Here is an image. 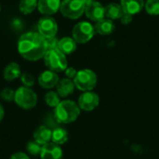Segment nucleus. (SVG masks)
<instances>
[{
    "instance_id": "obj_25",
    "label": "nucleus",
    "mask_w": 159,
    "mask_h": 159,
    "mask_svg": "<svg viewBox=\"0 0 159 159\" xmlns=\"http://www.w3.org/2000/svg\"><path fill=\"white\" fill-rule=\"evenodd\" d=\"M42 146L43 145L37 143L35 141H32V142H29L27 143L26 150L32 156H40V153H41V150H42Z\"/></svg>"
},
{
    "instance_id": "obj_28",
    "label": "nucleus",
    "mask_w": 159,
    "mask_h": 159,
    "mask_svg": "<svg viewBox=\"0 0 159 159\" xmlns=\"http://www.w3.org/2000/svg\"><path fill=\"white\" fill-rule=\"evenodd\" d=\"M46 43H47V48H48V50H49V49H58L59 40L55 36L50 37V38H47L46 39Z\"/></svg>"
},
{
    "instance_id": "obj_30",
    "label": "nucleus",
    "mask_w": 159,
    "mask_h": 159,
    "mask_svg": "<svg viewBox=\"0 0 159 159\" xmlns=\"http://www.w3.org/2000/svg\"><path fill=\"white\" fill-rule=\"evenodd\" d=\"M132 19H133V16L127 14V13H124L122 15V17L120 18V20L123 24H129L132 21Z\"/></svg>"
},
{
    "instance_id": "obj_31",
    "label": "nucleus",
    "mask_w": 159,
    "mask_h": 159,
    "mask_svg": "<svg viewBox=\"0 0 159 159\" xmlns=\"http://www.w3.org/2000/svg\"><path fill=\"white\" fill-rule=\"evenodd\" d=\"M10 159H30L28 155H26L25 153H22V152H17L15 154H13L11 156Z\"/></svg>"
},
{
    "instance_id": "obj_3",
    "label": "nucleus",
    "mask_w": 159,
    "mask_h": 159,
    "mask_svg": "<svg viewBox=\"0 0 159 159\" xmlns=\"http://www.w3.org/2000/svg\"><path fill=\"white\" fill-rule=\"evenodd\" d=\"M44 61L48 69L55 73L65 71L68 64L66 56L59 49L48 50L44 56Z\"/></svg>"
},
{
    "instance_id": "obj_2",
    "label": "nucleus",
    "mask_w": 159,
    "mask_h": 159,
    "mask_svg": "<svg viewBox=\"0 0 159 159\" xmlns=\"http://www.w3.org/2000/svg\"><path fill=\"white\" fill-rule=\"evenodd\" d=\"M80 110L78 104L74 101H61L54 109V116L59 123L69 124L75 122L78 118Z\"/></svg>"
},
{
    "instance_id": "obj_21",
    "label": "nucleus",
    "mask_w": 159,
    "mask_h": 159,
    "mask_svg": "<svg viewBox=\"0 0 159 159\" xmlns=\"http://www.w3.org/2000/svg\"><path fill=\"white\" fill-rule=\"evenodd\" d=\"M68 141V132L66 129L62 128H57L54 130H52V136H51V142L61 145L64 144Z\"/></svg>"
},
{
    "instance_id": "obj_5",
    "label": "nucleus",
    "mask_w": 159,
    "mask_h": 159,
    "mask_svg": "<svg viewBox=\"0 0 159 159\" xmlns=\"http://www.w3.org/2000/svg\"><path fill=\"white\" fill-rule=\"evenodd\" d=\"M74 83L75 88L81 91H91L97 85V75L92 70L82 69L77 71Z\"/></svg>"
},
{
    "instance_id": "obj_29",
    "label": "nucleus",
    "mask_w": 159,
    "mask_h": 159,
    "mask_svg": "<svg viewBox=\"0 0 159 159\" xmlns=\"http://www.w3.org/2000/svg\"><path fill=\"white\" fill-rule=\"evenodd\" d=\"M77 71L74 68V67H67L65 70V75L67 76V78L74 80L75 77L76 76Z\"/></svg>"
},
{
    "instance_id": "obj_12",
    "label": "nucleus",
    "mask_w": 159,
    "mask_h": 159,
    "mask_svg": "<svg viewBox=\"0 0 159 159\" xmlns=\"http://www.w3.org/2000/svg\"><path fill=\"white\" fill-rule=\"evenodd\" d=\"M59 81L60 79L57 73L50 70L44 71L38 76V84L40 85V87L46 89H50L52 88H55L59 83Z\"/></svg>"
},
{
    "instance_id": "obj_13",
    "label": "nucleus",
    "mask_w": 159,
    "mask_h": 159,
    "mask_svg": "<svg viewBox=\"0 0 159 159\" xmlns=\"http://www.w3.org/2000/svg\"><path fill=\"white\" fill-rule=\"evenodd\" d=\"M61 3V0H38L37 8L41 14L51 16L60 10Z\"/></svg>"
},
{
    "instance_id": "obj_10",
    "label": "nucleus",
    "mask_w": 159,
    "mask_h": 159,
    "mask_svg": "<svg viewBox=\"0 0 159 159\" xmlns=\"http://www.w3.org/2000/svg\"><path fill=\"white\" fill-rule=\"evenodd\" d=\"M85 14L86 16L93 20L99 21L105 17V7L98 1H93L85 6Z\"/></svg>"
},
{
    "instance_id": "obj_24",
    "label": "nucleus",
    "mask_w": 159,
    "mask_h": 159,
    "mask_svg": "<svg viewBox=\"0 0 159 159\" xmlns=\"http://www.w3.org/2000/svg\"><path fill=\"white\" fill-rule=\"evenodd\" d=\"M144 7L146 12L149 15H159V0H147Z\"/></svg>"
},
{
    "instance_id": "obj_14",
    "label": "nucleus",
    "mask_w": 159,
    "mask_h": 159,
    "mask_svg": "<svg viewBox=\"0 0 159 159\" xmlns=\"http://www.w3.org/2000/svg\"><path fill=\"white\" fill-rule=\"evenodd\" d=\"M121 7L124 13L131 16L140 13L144 7L143 0H121Z\"/></svg>"
},
{
    "instance_id": "obj_33",
    "label": "nucleus",
    "mask_w": 159,
    "mask_h": 159,
    "mask_svg": "<svg viewBox=\"0 0 159 159\" xmlns=\"http://www.w3.org/2000/svg\"><path fill=\"white\" fill-rule=\"evenodd\" d=\"M83 2H84V4H85V6L87 5V4H89V3H91V2H93V1H96V0H82Z\"/></svg>"
},
{
    "instance_id": "obj_8",
    "label": "nucleus",
    "mask_w": 159,
    "mask_h": 159,
    "mask_svg": "<svg viewBox=\"0 0 159 159\" xmlns=\"http://www.w3.org/2000/svg\"><path fill=\"white\" fill-rule=\"evenodd\" d=\"M37 28L38 33L46 39L55 36L58 32L57 21L50 16H45L41 18L37 23Z\"/></svg>"
},
{
    "instance_id": "obj_27",
    "label": "nucleus",
    "mask_w": 159,
    "mask_h": 159,
    "mask_svg": "<svg viewBox=\"0 0 159 159\" xmlns=\"http://www.w3.org/2000/svg\"><path fill=\"white\" fill-rule=\"evenodd\" d=\"M14 97H15V91L12 89L7 88L1 91V98L6 102L14 101Z\"/></svg>"
},
{
    "instance_id": "obj_16",
    "label": "nucleus",
    "mask_w": 159,
    "mask_h": 159,
    "mask_svg": "<svg viewBox=\"0 0 159 159\" xmlns=\"http://www.w3.org/2000/svg\"><path fill=\"white\" fill-rule=\"evenodd\" d=\"M51 136L52 131L46 126H40L38 127L33 134L34 141H35L37 143L44 145L46 143H48L51 142Z\"/></svg>"
},
{
    "instance_id": "obj_7",
    "label": "nucleus",
    "mask_w": 159,
    "mask_h": 159,
    "mask_svg": "<svg viewBox=\"0 0 159 159\" xmlns=\"http://www.w3.org/2000/svg\"><path fill=\"white\" fill-rule=\"evenodd\" d=\"M95 34L94 26L88 21H80L76 23L72 31L73 38L76 43L85 44L89 42Z\"/></svg>"
},
{
    "instance_id": "obj_9",
    "label": "nucleus",
    "mask_w": 159,
    "mask_h": 159,
    "mask_svg": "<svg viewBox=\"0 0 159 159\" xmlns=\"http://www.w3.org/2000/svg\"><path fill=\"white\" fill-rule=\"evenodd\" d=\"M100 103V97L97 93L91 91L83 92L78 98V106L81 110L90 112L98 107Z\"/></svg>"
},
{
    "instance_id": "obj_32",
    "label": "nucleus",
    "mask_w": 159,
    "mask_h": 159,
    "mask_svg": "<svg viewBox=\"0 0 159 159\" xmlns=\"http://www.w3.org/2000/svg\"><path fill=\"white\" fill-rule=\"evenodd\" d=\"M4 115H5V111H4V108H3L2 104L0 103V122L4 118Z\"/></svg>"
},
{
    "instance_id": "obj_11",
    "label": "nucleus",
    "mask_w": 159,
    "mask_h": 159,
    "mask_svg": "<svg viewBox=\"0 0 159 159\" xmlns=\"http://www.w3.org/2000/svg\"><path fill=\"white\" fill-rule=\"evenodd\" d=\"M62 157L63 152L61 145L50 142L42 146L40 153L41 159H62Z\"/></svg>"
},
{
    "instance_id": "obj_17",
    "label": "nucleus",
    "mask_w": 159,
    "mask_h": 159,
    "mask_svg": "<svg viewBox=\"0 0 159 159\" xmlns=\"http://www.w3.org/2000/svg\"><path fill=\"white\" fill-rule=\"evenodd\" d=\"M115 24L112 20L110 19H102L96 22L94 29L97 34L102 35H108L115 31Z\"/></svg>"
},
{
    "instance_id": "obj_23",
    "label": "nucleus",
    "mask_w": 159,
    "mask_h": 159,
    "mask_svg": "<svg viewBox=\"0 0 159 159\" xmlns=\"http://www.w3.org/2000/svg\"><path fill=\"white\" fill-rule=\"evenodd\" d=\"M45 102L50 107H56L61 102V97L56 91H48L45 95Z\"/></svg>"
},
{
    "instance_id": "obj_6",
    "label": "nucleus",
    "mask_w": 159,
    "mask_h": 159,
    "mask_svg": "<svg viewBox=\"0 0 159 159\" xmlns=\"http://www.w3.org/2000/svg\"><path fill=\"white\" fill-rule=\"evenodd\" d=\"M60 11L68 19L76 20L85 12V4L82 0H63L61 3Z\"/></svg>"
},
{
    "instance_id": "obj_26",
    "label": "nucleus",
    "mask_w": 159,
    "mask_h": 159,
    "mask_svg": "<svg viewBox=\"0 0 159 159\" xmlns=\"http://www.w3.org/2000/svg\"><path fill=\"white\" fill-rule=\"evenodd\" d=\"M20 81H21V83L23 84L24 87L31 88L34 84V77L31 74L24 73V74H22L20 75Z\"/></svg>"
},
{
    "instance_id": "obj_19",
    "label": "nucleus",
    "mask_w": 159,
    "mask_h": 159,
    "mask_svg": "<svg viewBox=\"0 0 159 159\" xmlns=\"http://www.w3.org/2000/svg\"><path fill=\"white\" fill-rule=\"evenodd\" d=\"M58 49L64 55L72 54L76 49V42L72 37H63L59 40Z\"/></svg>"
},
{
    "instance_id": "obj_15",
    "label": "nucleus",
    "mask_w": 159,
    "mask_h": 159,
    "mask_svg": "<svg viewBox=\"0 0 159 159\" xmlns=\"http://www.w3.org/2000/svg\"><path fill=\"white\" fill-rule=\"evenodd\" d=\"M75 88V86L74 80L69 78H62L56 86V92L61 98H66L74 92Z\"/></svg>"
},
{
    "instance_id": "obj_20",
    "label": "nucleus",
    "mask_w": 159,
    "mask_h": 159,
    "mask_svg": "<svg viewBox=\"0 0 159 159\" xmlns=\"http://www.w3.org/2000/svg\"><path fill=\"white\" fill-rule=\"evenodd\" d=\"M105 7V17L110 20H117L122 17L124 14L123 8L121 5L116 3H111L108 4Z\"/></svg>"
},
{
    "instance_id": "obj_4",
    "label": "nucleus",
    "mask_w": 159,
    "mask_h": 159,
    "mask_svg": "<svg viewBox=\"0 0 159 159\" xmlns=\"http://www.w3.org/2000/svg\"><path fill=\"white\" fill-rule=\"evenodd\" d=\"M14 102L19 107L24 110H30L35 107L37 103V95L33 89L23 86L15 91Z\"/></svg>"
},
{
    "instance_id": "obj_1",
    "label": "nucleus",
    "mask_w": 159,
    "mask_h": 159,
    "mask_svg": "<svg viewBox=\"0 0 159 159\" xmlns=\"http://www.w3.org/2000/svg\"><path fill=\"white\" fill-rule=\"evenodd\" d=\"M18 51L23 59L36 61L44 58L48 51L46 38L36 32L25 33L18 40Z\"/></svg>"
},
{
    "instance_id": "obj_34",
    "label": "nucleus",
    "mask_w": 159,
    "mask_h": 159,
    "mask_svg": "<svg viewBox=\"0 0 159 159\" xmlns=\"http://www.w3.org/2000/svg\"><path fill=\"white\" fill-rule=\"evenodd\" d=\"M0 11H1V6H0Z\"/></svg>"
},
{
    "instance_id": "obj_22",
    "label": "nucleus",
    "mask_w": 159,
    "mask_h": 159,
    "mask_svg": "<svg viewBox=\"0 0 159 159\" xmlns=\"http://www.w3.org/2000/svg\"><path fill=\"white\" fill-rule=\"evenodd\" d=\"M38 0H20L19 4V9L24 15L31 14L37 7Z\"/></svg>"
},
{
    "instance_id": "obj_18",
    "label": "nucleus",
    "mask_w": 159,
    "mask_h": 159,
    "mask_svg": "<svg viewBox=\"0 0 159 159\" xmlns=\"http://www.w3.org/2000/svg\"><path fill=\"white\" fill-rule=\"evenodd\" d=\"M21 75V71H20V67L18 63L16 62H10L8 63L3 72V76L5 78V80L7 81H13L19 77H20Z\"/></svg>"
}]
</instances>
